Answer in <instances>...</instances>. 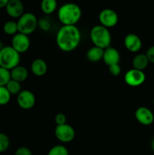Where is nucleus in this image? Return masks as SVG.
Masks as SVG:
<instances>
[{
    "mask_svg": "<svg viewBox=\"0 0 154 155\" xmlns=\"http://www.w3.org/2000/svg\"><path fill=\"white\" fill-rule=\"evenodd\" d=\"M81 33L76 26H62L56 35V42L60 50L69 52L79 46Z\"/></svg>",
    "mask_w": 154,
    "mask_h": 155,
    "instance_id": "nucleus-1",
    "label": "nucleus"
},
{
    "mask_svg": "<svg viewBox=\"0 0 154 155\" xmlns=\"http://www.w3.org/2000/svg\"><path fill=\"white\" fill-rule=\"evenodd\" d=\"M57 17L63 26H75L82 18V9L75 3H65L59 8Z\"/></svg>",
    "mask_w": 154,
    "mask_h": 155,
    "instance_id": "nucleus-2",
    "label": "nucleus"
},
{
    "mask_svg": "<svg viewBox=\"0 0 154 155\" xmlns=\"http://www.w3.org/2000/svg\"><path fill=\"white\" fill-rule=\"evenodd\" d=\"M90 39L94 46L99 47L103 49L110 47L112 41L110 30L101 24L92 27L90 31Z\"/></svg>",
    "mask_w": 154,
    "mask_h": 155,
    "instance_id": "nucleus-3",
    "label": "nucleus"
},
{
    "mask_svg": "<svg viewBox=\"0 0 154 155\" xmlns=\"http://www.w3.org/2000/svg\"><path fill=\"white\" fill-rule=\"evenodd\" d=\"M21 61V54L11 46H4L0 51V67L11 71L18 66Z\"/></svg>",
    "mask_w": 154,
    "mask_h": 155,
    "instance_id": "nucleus-4",
    "label": "nucleus"
},
{
    "mask_svg": "<svg viewBox=\"0 0 154 155\" xmlns=\"http://www.w3.org/2000/svg\"><path fill=\"white\" fill-rule=\"evenodd\" d=\"M18 33L29 36L36 30L38 27V19L32 12H24L17 21Z\"/></svg>",
    "mask_w": 154,
    "mask_h": 155,
    "instance_id": "nucleus-5",
    "label": "nucleus"
},
{
    "mask_svg": "<svg viewBox=\"0 0 154 155\" xmlns=\"http://www.w3.org/2000/svg\"><path fill=\"white\" fill-rule=\"evenodd\" d=\"M98 20L101 26L109 29L115 27L119 22V16L111 8L103 9L98 15Z\"/></svg>",
    "mask_w": 154,
    "mask_h": 155,
    "instance_id": "nucleus-6",
    "label": "nucleus"
},
{
    "mask_svg": "<svg viewBox=\"0 0 154 155\" xmlns=\"http://www.w3.org/2000/svg\"><path fill=\"white\" fill-rule=\"evenodd\" d=\"M54 135L60 142L68 143L72 142L75 136V130L69 124H65L57 126L54 130Z\"/></svg>",
    "mask_w": 154,
    "mask_h": 155,
    "instance_id": "nucleus-7",
    "label": "nucleus"
},
{
    "mask_svg": "<svg viewBox=\"0 0 154 155\" xmlns=\"http://www.w3.org/2000/svg\"><path fill=\"white\" fill-rule=\"evenodd\" d=\"M146 80V75L143 71L132 68L127 71L124 77L125 83L131 87H137L143 84Z\"/></svg>",
    "mask_w": 154,
    "mask_h": 155,
    "instance_id": "nucleus-8",
    "label": "nucleus"
},
{
    "mask_svg": "<svg viewBox=\"0 0 154 155\" xmlns=\"http://www.w3.org/2000/svg\"><path fill=\"white\" fill-rule=\"evenodd\" d=\"M17 102L19 107L24 110H30L36 104V96L33 92L28 89L21 90L17 97Z\"/></svg>",
    "mask_w": 154,
    "mask_h": 155,
    "instance_id": "nucleus-9",
    "label": "nucleus"
},
{
    "mask_svg": "<svg viewBox=\"0 0 154 155\" xmlns=\"http://www.w3.org/2000/svg\"><path fill=\"white\" fill-rule=\"evenodd\" d=\"M11 46L15 51H18L20 54L21 53L26 52L30 46V39L29 38V36L18 33L12 37Z\"/></svg>",
    "mask_w": 154,
    "mask_h": 155,
    "instance_id": "nucleus-10",
    "label": "nucleus"
},
{
    "mask_svg": "<svg viewBox=\"0 0 154 155\" xmlns=\"http://www.w3.org/2000/svg\"><path fill=\"white\" fill-rule=\"evenodd\" d=\"M136 120L137 122L143 126H149L153 123V113L146 107H140L135 110L134 113Z\"/></svg>",
    "mask_w": 154,
    "mask_h": 155,
    "instance_id": "nucleus-11",
    "label": "nucleus"
},
{
    "mask_svg": "<svg viewBox=\"0 0 154 155\" xmlns=\"http://www.w3.org/2000/svg\"><path fill=\"white\" fill-rule=\"evenodd\" d=\"M5 10L11 18L18 19L24 14V5L20 0H8Z\"/></svg>",
    "mask_w": 154,
    "mask_h": 155,
    "instance_id": "nucleus-12",
    "label": "nucleus"
},
{
    "mask_svg": "<svg viewBox=\"0 0 154 155\" xmlns=\"http://www.w3.org/2000/svg\"><path fill=\"white\" fill-rule=\"evenodd\" d=\"M124 45L126 49L131 52H137L142 47V41L137 35L129 33L124 39Z\"/></svg>",
    "mask_w": 154,
    "mask_h": 155,
    "instance_id": "nucleus-13",
    "label": "nucleus"
},
{
    "mask_svg": "<svg viewBox=\"0 0 154 155\" xmlns=\"http://www.w3.org/2000/svg\"><path fill=\"white\" fill-rule=\"evenodd\" d=\"M103 61L108 67L119 64V61H120V53L116 48L110 46L108 47V48L104 49Z\"/></svg>",
    "mask_w": 154,
    "mask_h": 155,
    "instance_id": "nucleus-14",
    "label": "nucleus"
},
{
    "mask_svg": "<svg viewBox=\"0 0 154 155\" xmlns=\"http://www.w3.org/2000/svg\"><path fill=\"white\" fill-rule=\"evenodd\" d=\"M31 72L36 77H42L48 71V64L42 58H36L33 61L30 66Z\"/></svg>",
    "mask_w": 154,
    "mask_h": 155,
    "instance_id": "nucleus-15",
    "label": "nucleus"
},
{
    "mask_svg": "<svg viewBox=\"0 0 154 155\" xmlns=\"http://www.w3.org/2000/svg\"><path fill=\"white\" fill-rule=\"evenodd\" d=\"M10 74L11 79L18 83H22L25 81L29 75L28 70L25 67L21 66V65H18L13 68L11 71H10Z\"/></svg>",
    "mask_w": 154,
    "mask_h": 155,
    "instance_id": "nucleus-16",
    "label": "nucleus"
},
{
    "mask_svg": "<svg viewBox=\"0 0 154 155\" xmlns=\"http://www.w3.org/2000/svg\"><path fill=\"white\" fill-rule=\"evenodd\" d=\"M149 61L146 54H137L134 57L132 60V67L134 69L143 71L148 66Z\"/></svg>",
    "mask_w": 154,
    "mask_h": 155,
    "instance_id": "nucleus-17",
    "label": "nucleus"
},
{
    "mask_svg": "<svg viewBox=\"0 0 154 155\" xmlns=\"http://www.w3.org/2000/svg\"><path fill=\"white\" fill-rule=\"evenodd\" d=\"M104 49L97 46H93L88 50L86 53L87 59L91 62H98L103 60Z\"/></svg>",
    "mask_w": 154,
    "mask_h": 155,
    "instance_id": "nucleus-18",
    "label": "nucleus"
},
{
    "mask_svg": "<svg viewBox=\"0 0 154 155\" xmlns=\"http://www.w3.org/2000/svg\"><path fill=\"white\" fill-rule=\"evenodd\" d=\"M57 7V3L55 0H43L41 2V9L45 15H51L55 12Z\"/></svg>",
    "mask_w": 154,
    "mask_h": 155,
    "instance_id": "nucleus-19",
    "label": "nucleus"
},
{
    "mask_svg": "<svg viewBox=\"0 0 154 155\" xmlns=\"http://www.w3.org/2000/svg\"><path fill=\"white\" fill-rule=\"evenodd\" d=\"M3 31L5 33L10 36H14L18 33V28L17 22L14 21H8L3 25Z\"/></svg>",
    "mask_w": 154,
    "mask_h": 155,
    "instance_id": "nucleus-20",
    "label": "nucleus"
},
{
    "mask_svg": "<svg viewBox=\"0 0 154 155\" xmlns=\"http://www.w3.org/2000/svg\"><path fill=\"white\" fill-rule=\"evenodd\" d=\"M8 91L10 92L11 95H18L21 92V83L15 81L11 79L10 81L7 83L5 86Z\"/></svg>",
    "mask_w": 154,
    "mask_h": 155,
    "instance_id": "nucleus-21",
    "label": "nucleus"
},
{
    "mask_svg": "<svg viewBox=\"0 0 154 155\" xmlns=\"http://www.w3.org/2000/svg\"><path fill=\"white\" fill-rule=\"evenodd\" d=\"M47 155H69V151L63 145H57L49 150Z\"/></svg>",
    "mask_w": 154,
    "mask_h": 155,
    "instance_id": "nucleus-22",
    "label": "nucleus"
},
{
    "mask_svg": "<svg viewBox=\"0 0 154 155\" xmlns=\"http://www.w3.org/2000/svg\"><path fill=\"white\" fill-rule=\"evenodd\" d=\"M11 95L5 86H0V105H6L11 100Z\"/></svg>",
    "mask_w": 154,
    "mask_h": 155,
    "instance_id": "nucleus-23",
    "label": "nucleus"
},
{
    "mask_svg": "<svg viewBox=\"0 0 154 155\" xmlns=\"http://www.w3.org/2000/svg\"><path fill=\"white\" fill-rule=\"evenodd\" d=\"M10 80V71L0 67V86H5Z\"/></svg>",
    "mask_w": 154,
    "mask_h": 155,
    "instance_id": "nucleus-24",
    "label": "nucleus"
},
{
    "mask_svg": "<svg viewBox=\"0 0 154 155\" xmlns=\"http://www.w3.org/2000/svg\"><path fill=\"white\" fill-rule=\"evenodd\" d=\"M10 145V139L6 134L0 133V153L5 152Z\"/></svg>",
    "mask_w": 154,
    "mask_h": 155,
    "instance_id": "nucleus-25",
    "label": "nucleus"
},
{
    "mask_svg": "<svg viewBox=\"0 0 154 155\" xmlns=\"http://www.w3.org/2000/svg\"><path fill=\"white\" fill-rule=\"evenodd\" d=\"M38 27L43 31H48L51 29V22L46 18H41L38 20Z\"/></svg>",
    "mask_w": 154,
    "mask_h": 155,
    "instance_id": "nucleus-26",
    "label": "nucleus"
},
{
    "mask_svg": "<svg viewBox=\"0 0 154 155\" xmlns=\"http://www.w3.org/2000/svg\"><path fill=\"white\" fill-rule=\"evenodd\" d=\"M121 71H122V69H121V67L119 65V64H113L109 67V72L113 77H117V76H119L121 74Z\"/></svg>",
    "mask_w": 154,
    "mask_h": 155,
    "instance_id": "nucleus-27",
    "label": "nucleus"
},
{
    "mask_svg": "<svg viewBox=\"0 0 154 155\" xmlns=\"http://www.w3.org/2000/svg\"><path fill=\"white\" fill-rule=\"evenodd\" d=\"M54 120H55L57 126L63 125V124H66V117L64 114L59 113L55 116Z\"/></svg>",
    "mask_w": 154,
    "mask_h": 155,
    "instance_id": "nucleus-28",
    "label": "nucleus"
},
{
    "mask_svg": "<svg viewBox=\"0 0 154 155\" xmlns=\"http://www.w3.org/2000/svg\"><path fill=\"white\" fill-rule=\"evenodd\" d=\"M14 155H33L32 151L27 147H20L15 151Z\"/></svg>",
    "mask_w": 154,
    "mask_h": 155,
    "instance_id": "nucleus-29",
    "label": "nucleus"
},
{
    "mask_svg": "<svg viewBox=\"0 0 154 155\" xmlns=\"http://www.w3.org/2000/svg\"><path fill=\"white\" fill-rule=\"evenodd\" d=\"M146 55L147 57L149 62L154 64V45L149 47L147 49L146 53Z\"/></svg>",
    "mask_w": 154,
    "mask_h": 155,
    "instance_id": "nucleus-30",
    "label": "nucleus"
},
{
    "mask_svg": "<svg viewBox=\"0 0 154 155\" xmlns=\"http://www.w3.org/2000/svg\"><path fill=\"white\" fill-rule=\"evenodd\" d=\"M8 2V0H0V8H5Z\"/></svg>",
    "mask_w": 154,
    "mask_h": 155,
    "instance_id": "nucleus-31",
    "label": "nucleus"
},
{
    "mask_svg": "<svg viewBox=\"0 0 154 155\" xmlns=\"http://www.w3.org/2000/svg\"><path fill=\"white\" fill-rule=\"evenodd\" d=\"M3 48H4V45H3L2 42V41L0 40V51H1V50Z\"/></svg>",
    "mask_w": 154,
    "mask_h": 155,
    "instance_id": "nucleus-32",
    "label": "nucleus"
},
{
    "mask_svg": "<svg viewBox=\"0 0 154 155\" xmlns=\"http://www.w3.org/2000/svg\"><path fill=\"white\" fill-rule=\"evenodd\" d=\"M152 151H154V138L152 139Z\"/></svg>",
    "mask_w": 154,
    "mask_h": 155,
    "instance_id": "nucleus-33",
    "label": "nucleus"
},
{
    "mask_svg": "<svg viewBox=\"0 0 154 155\" xmlns=\"http://www.w3.org/2000/svg\"><path fill=\"white\" fill-rule=\"evenodd\" d=\"M153 104H154V99H153Z\"/></svg>",
    "mask_w": 154,
    "mask_h": 155,
    "instance_id": "nucleus-34",
    "label": "nucleus"
}]
</instances>
